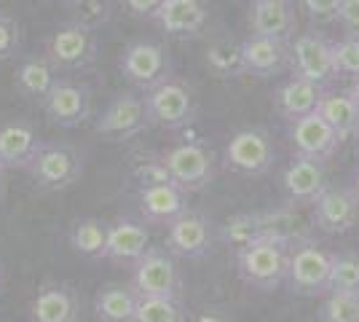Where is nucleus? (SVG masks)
<instances>
[{
  "mask_svg": "<svg viewBox=\"0 0 359 322\" xmlns=\"http://www.w3.org/2000/svg\"><path fill=\"white\" fill-rule=\"evenodd\" d=\"M164 247L175 258H188V261L204 258L212 247V220L204 213H196V210L182 213L169 226Z\"/></svg>",
  "mask_w": 359,
  "mask_h": 322,
  "instance_id": "nucleus-14",
  "label": "nucleus"
},
{
  "mask_svg": "<svg viewBox=\"0 0 359 322\" xmlns=\"http://www.w3.org/2000/svg\"><path fill=\"white\" fill-rule=\"evenodd\" d=\"M137 307H140V293L123 282H110L100 288L94 298V314L100 322H135Z\"/></svg>",
  "mask_w": 359,
  "mask_h": 322,
  "instance_id": "nucleus-27",
  "label": "nucleus"
},
{
  "mask_svg": "<svg viewBox=\"0 0 359 322\" xmlns=\"http://www.w3.org/2000/svg\"><path fill=\"white\" fill-rule=\"evenodd\" d=\"M57 73H60V70L46 60V54H32V57L19 62V67H16V73H14L16 92L22 94V97H27L30 102L43 105V100L51 94V89H54L57 81H60Z\"/></svg>",
  "mask_w": 359,
  "mask_h": 322,
  "instance_id": "nucleus-25",
  "label": "nucleus"
},
{
  "mask_svg": "<svg viewBox=\"0 0 359 322\" xmlns=\"http://www.w3.org/2000/svg\"><path fill=\"white\" fill-rule=\"evenodd\" d=\"M150 247V231L145 220L137 217H118L110 223V236H107V255L105 261L121 263V266H135Z\"/></svg>",
  "mask_w": 359,
  "mask_h": 322,
  "instance_id": "nucleus-24",
  "label": "nucleus"
},
{
  "mask_svg": "<svg viewBox=\"0 0 359 322\" xmlns=\"http://www.w3.org/2000/svg\"><path fill=\"white\" fill-rule=\"evenodd\" d=\"M153 22L175 38H198L210 25L207 0H164Z\"/></svg>",
  "mask_w": 359,
  "mask_h": 322,
  "instance_id": "nucleus-20",
  "label": "nucleus"
},
{
  "mask_svg": "<svg viewBox=\"0 0 359 322\" xmlns=\"http://www.w3.org/2000/svg\"><path fill=\"white\" fill-rule=\"evenodd\" d=\"M282 185L292 204H314L327 188V167L319 159L295 156L282 175Z\"/></svg>",
  "mask_w": 359,
  "mask_h": 322,
  "instance_id": "nucleus-21",
  "label": "nucleus"
},
{
  "mask_svg": "<svg viewBox=\"0 0 359 322\" xmlns=\"http://www.w3.org/2000/svg\"><path fill=\"white\" fill-rule=\"evenodd\" d=\"M121 76L140 92H153L172 78V57L156 41H135L123 48L118 60Z\"/></svg>",
  "mask_w": 359,
  "mask_h": 322,
  "instance_id": "nucleus-8",
  "label": "nucleus"
},
{
  "mask_svg": "<svg viewBox=\"0 0 359 322\" xmlns=\"http://www.w3.org/2000/svg\"><path fill=\"white\" fill-rule=\"evenodd\" d=\"M43 140L38 137L35 126L22 119L0 123V167L3 169H27Z\"/></svg>",
  "mask_w": 359,
  "mask_h": 322,
  "instance_id": "nucleus-22",
  "label": "nucleus"
},
{
  "mask_svg": "<svg viewBox=\"0 0 359 322\" xmlns=\"http://www.w3.org/2000/svg\"><path fill=\"white\" fill-rule=\"evenodd\" d=\"M107 236H110V223L100 217H78L67 231L70 247L89 261H105Z\"/></svg>",
  "mask_w": 359,
  "mask_h": 322,
  "instance_id": "nucleus-29",
  "label": "nucleus"
},
{
  "mask_svg": "<svg viewBox=\"0 0 359 322\" xmlns=\"http://www.w3.org/2000/svg\"><path fill=\"white\" fill-rule=\"evenodd\" d=\"M330 293L359 295V255L357 253H332Z\"/></svg>",
  "mask_w": 359,
  "mask_h": 322,
  "instance_id": "nucleus-31",
  "label": "nucleus"
},
{
  "mask_svg": "<svg viewBox=\"0 0 359 322\" xmlns=\"http://www.w3.org/2000/svg\"><path fill=\"white\" fill-rule=\"evenodd\" d=\"M191 322H233L228 314H223V311H215V309H207V311H201L196 320Z\"/></svg>",
  "mask_w": 359,
  "mask_h": 322,
  "instance_id": "nucleus-42",
  "label": "nucleus"
},
{
  "mask_svg": "<svg viewBox=\"0 0 359 322\" xmlns=\"http://www.w3.org/2000/svg\"><path fill=\"white\" fill-rule=\"evenodd\" d=\"M247 27H250V35L292 41L295 27H298L295 3L292 0H255L250 3Z\"/></svg>",
  "mask_w": 359,
  "mask_h": 322,
  "instance_id": "nucleus-18",
  "label": "nucleus"
},
{
  "mask_svg": "<svg viewBox=\"0 0 359 322\" xmlns=\"http://www.w3.org/2000/svg\"><path fill=\"white\" fill-rule=\"evenodd\" d=\"M3 172H6V169L0 167V199H3V191H6V177H3Z\"/></svg>",
  "mask_w": 359,
  "mask_h": 322,
  "instance_id": "nucleus-46",
  "label": "nucleus"
},
{
  "mask_svg": "<svg viewBox=\"0 0 359 322\" xmlns=\"http://www.w3.org/2000/svg\"><path fill=\"white\" fill-rule=\"evenodd\" d=\"M22 48V27L11 14L0 11V62L14 60Z\"/></svg>",
  "mask_w": 359,
  "mask_h": 322,
  "instance_id": "nucleus-37",
  "label": "nucleus"
},
{
  "mask_svg": "<svg viewBox=\"0 0 359 322\" xmlns=\"http://www.w3.org/2000/svg\"><path fill=\"white\" fill-rule=\"evenodd\" d=\"M161 3L164 0H123L126 11L132 16H137V19H153V16L158 14Z\"/></svg>",
  "mask_w": 359,
  "mask_h": 322,
  "instance_id": "nucleus-41",
  "label": "nucleus"
},
{
  "mask_svg": "<svg viewBox=\"0 0 359 322\" xmlns=\"http://www.w3.org/2000/svg\"><path fill=\"white\" fill-rule=\"evenodd\" d=\"M241 62H244V76H255V78L282 76V73L290 70V62H292L290 41L250 35V38L241 41Z\"/></svg>",
  "mask_w": 359,
  "mask_h": 322,
  "instance_id": "nucleus-16",
  "label": "nucleus"
},
{
  "mask_svg": "<svg viewBox=\"0 0 359 322\" xmlns=\"http://www.w3.org/2000/svg\"><path fill=\"white\" fill-rule=\"evenodd\" d=\"M137 204L145 223L169 229L180 215L188 213V194L175 183L145 185L137 191Z\"/></svg>",
  "mask_w": 359,
  "mask_h": 322,
  "instance_id": "nucleus-19",
  "label": "nucleus"
},
{
  "mask_svg": "<svg viewBox=\"0 0 359 322\" xmlns=\"http://www.w3.org/2000/svg\"><path fill=\"white\" fill-rule=\"evenodd\" d=\"M322 322H359V295L351 293H327L319 309Z\"/></svg>",
  "mask_w": 359,
  "mask_h": 322,
  "instance_id": "nucleus-35",
  "label": "nucleus"
},
{
  "mask_svg": "<svg viewBox=\"0 0 359 322\" xmlns=\"http://www.w3.org/2000/svg\"><path fill=\"white\" fill-rule=\"evenodd\" d=\"M311 220H314V229L332 234V236L348 234L359 220V201L354 191L327 185L319 194V199L311 204Z\"/></svg>",
  "mask_w": 359,
  "mask_h": 322,
  "instance_id": "nucleus-13",
  "label": "nucleus"
},
{
  "mask_svg": "<svg viewBox=\"0 0 359 322\" xmlns=\"http://www.w3.org/2000/svg\"><path fill=\"white\" fill-rule=\"evenodd\" d=\"M273 164H276V145L271 140L269 129H263V126L239 129L225 145L223 167L236 172V175L260 177Z\"/></svg>",
  "mask_w": 359,
  "mask_h": 322,
  "instance_id": "nucleus-5",
  "label": "nucleus"
},
{
  "mask_svg": "<svg viewBox=\"0 0 359 322\" xmlns=\"http://www.w3.org/2000/svg\"><path fill=\"white\" fill-rule=\"evenodd\" d=\"M322 94H325L322 86H316V83L306 81V78L292 76L290 81H285L279 86V92L273 97V105H276V113L282 119L292 123L303 119V116H309V113H316Z\"/></svg>",
  "mask_w": 359,
  "mask_h": 322,
  "instance_id": "nucleus-26",
  "label": "nucleus"
},
{
  "mask_svg": "<svg viewBox=\"0 0 359 322\" xmlns=\"http://www.w3.org/2000/svg\"><path fill=\"white\" fill-rule=\"evenodd\" d=\"M330 269H332V253L325 247H319L311 239L306 245L292 247L290 253V274L287 285L292 293L316 298V295H327L330 293Z\"/></svg>",
  "mask_w": 359,
  "mask_h": 322,
  "instance_id": "nucleus-10",
  "label": "nucleus"
},
{
  "mask_svg": "<svg viewBox=\"0 0 359 322\" xmlns=\"http://www.w3.org/2000/svg\"><path fill=\"white\" fill-rule=\"evenodd\" d=\"M351 191H354V196H357V201H359V172L354 175V183H351Z\"/></svg>",
  "mask_w": 359,
  "mask_h": 322,
  "instance_id": "nucleus-44",
  "label": "nucleus"
},
{
  "mask_svg": "<svg viewBox=\"0 0 359 322\" xmlns=\"http://www.w3.org/2000/svg\"><path fill=\"white\" fill-rule=\"evenodd\" d=\"M91 86L73 78H60L51 94L43 100V113L48 123L62 129H75L91 119Z\"/></svg>",
  "mask_w": 359,
  "mask_h": 322,
  "instance_id": "nucleus-12",
  "label": "nucleus"
},
{
  "mask_svg": "<svg viewBox=\"0 0 359 322\" xmlns=\"http://www.w3.org/2000/svg\"><path fill=\"white\" fill-rule=\"evenodd\" d=\"M257 236H260V213L231 215L220 226V239H223L225 245L233 247V250H241V247L250 245Z\"/></svg>",
  "mask_w": 359,
  "mask_h": 322,
  "instance_id": "nucleus-32",
  "label": "nucleus"
},
{
  "mask_svg": "<svg viewBox=\"0 0 359 322\" xmlns=\"http://www.w3.org/2000/svg\"><path fill=\"white\" fill-rule=\"evenodd\" d=\"M132 288L140 298H180L182 274L177 258L166 247H148V253L132 266Z\"/></svg>",
  "mask_w": 359,
  "mask_h": 322,
  "instance_id": "nucleus-4",
  "label": "nucleus"
},
{
  "mask_svg": "<svg viewBox=\"0 0 359 322\" xmlns=\"http://www.w3.org/2000/svg\"><path fill=\"white\" fill-rule=\"evenodd\" d=\"M311 22H335L344 0H298Z\"/></svg>",
  "mask_w": 359,
  "mask_h": 322,
  "instance_id": "nucleus-39",
  "label": "nucleus"
},
{
  "mask_svg": "<svg viewBox=\"0 0 359 322\" xmlns=\"http://www.w3.org/2000/svg\"><path fill=\"white\" fill-rule=\"evenodd\" d=\"M338 22L344 25V30L348 35H359V0H344L341 3Z\"/></svg>",
  "mask_w": 359,
  "mask_h": 322,
  "instance_id": "nucleus-40",
  "label": "nucleus"
},
{
  "mask_svg": "<svg viewBox=\"0 0 359 322\" xmlns=\"http://www.w3.org/2000/svg\"><path fill=\"white\" fill-rule=\"evenodd\" d=\"M46 60L51 62L60 73H78L97 62L100 54V35L94 27H86L81 22H65L62 27L51 32L46 41Z\"/></svg>",
  "mask_w": 359,
  "mask_h": 322,
  "instance_id": "nucleus-2",
  "label": "nucleus"
},
{
  "mask_svg": "<svg viewBox=\"0 0 359 322\" xmlns=\"http://www.w3.org/2000/svg\"><path fill=\"white\" fill-rule=\"evenodd\" d=\"M27 172L43 191H67L83 175V156L70 142H43Z\"/></svg>",
  "mask_w": 359,
  "mask_h": 322,
  "instance_id": "nucleus-3",
  "label": "nucleus"
},
{
  "mask_svg": "<svg viewBox=\"0 0 359 322\" xmlns=\"http://www.w3.org/2000/svg\"><path fill=\"white\" fill-rule=\"evenodd\" d=\"M290 51H292V62H290L292 76L306 78L322 89H327L338 78L335 76V60H332V43L322 32H300L295 41H290Z\"/></svg>",
  "mask_w": 359,
  "mask_h": 322,
  "instance_id": "nucleus-11",
  "label": "nucleus"
},
{
  "mask_svg": "<svg viewBox=\"0 0 359 322\" xmlns=\"http://www.w3.org/2000/svg\"><path fill=\"white\" fill-rule=\"evenodd\" d=\"M207 67L217 78H239L244 76V62H241V43L233 38H215L207 46Z\"/></svg>",
  "mask_w": 359,
  "mask_h": 322,
  "instance_id": "nucleus-30",
  "label": "nucleus"
},
{
  "mask_svg": "<svg viewBox=\"0 0 359 322\" xmlns=\"http://www.w3.org/2000/svg\"><path fill=\"white\" fill-rule=\"evenodd\" d=\"M169 180L182 188L185 194L204 191L215 180V154L204 142L191 140V142H180L175 148H169L161 154Z\"/></svg>",
  "mask_w": 359,
  "mask_h": 322,
  "instance_id": "nucleus-6",
  "label": "nucleus"
},
{
  "mask_svg": "<svg viewBox=\"0 0 359 322\" xmlns=\"http://www.w3.org/2000/svg\"><path fill=\"white\" fill-rule=\"evenodd\" d=\"M348 94L357 100V105H359V78H354V83H351V89H348Z\"/></svg>",
  "mask_w": 359,
  "mask_h": 322,
  "instance_id": "nucleus-43",
  "label": "nucleus"
},
{
  "mask_svg": "<svg viewBox=\"0 0 359 322\" xmlns=\"http://www.w3.org/2000/svg\"><path fill=\"white\" fill-rule=\"evenodd\" d=\"M135 322H188L180 298H140Z\"/></svg>",
  "mask_w": 359,
  "mask_h": 322,
  "instance_id": "nucleus-33",
  "label": "nucleus"
},
{
  "mask_svg": "<svg viewBox=\"0 0 359 322\" xmlns=\"http://www.w3.org/2000/svg\"><path fill=\"white\" fill-rule=\"evenodd\" d=\"M290 142L295 148V156H309L319 161L332 159L341 148V137L319 113H309L290 123Z\"/></svg>",
  "mask_w": 359,
  "mask_h": 322,
  "instance_id": "nucleus-17",
  "label": "nucleus"
},
{
  "mask_svg": "<svg viewBox=\"0 0 359 322\" xmlns=\"http://www.w3.org/2000/svg\"><path fill=\"white\" fill-rule=\"evenodd\" d=\"M260 236L276 239L287 247L306 245L314 239V220H309L298 207L290 201L269 213H260Z\"/></svg>",
  "mask_w": 359,
  "mask_h": 322,
  "instance_id": "nucleus-23",
  "label": "nucleus"
},
{
  "mask_svg": "<svg viewBox=\"0 0 359 322\" xmlns=\"http://www.w3.org/2000/svg\"><path fill=\"white\" fill-rule=\"evenodd\" d=\"M150 126L148 102L135 92L118 94L110 105L94 119V132L107 142H123L142 135Z\"/></svg>",
  "mask_w": 359,
  "mask_h": 322,
  "instance_id": "nucleus-9",
  "label": "nucleus"
},
{
  "mask_svg": "<svg viewBox=\"0 0 359 322\" xmlns=\"http://www.w3.org/2000/svg\"><path fill=\"white\" fill-rule=\"evenodd\" d=\"M132 177L137 180L140 188H145V185H158V183H172L164 161H161V156H150V159L137 161L135 169H132Z\"/></svg>",
  "mask_w": 359,
  "mask_h": 322,
  "instance_id": "nucleus-38",
  "label": "nucleus"
},
{
  "mask_svg": "<svg viewBox=\"0 0 359 322\" xmlns=\"http://www.w3.org/2000/svg\"><path fill=\"white\" fill-rule=\"evenodd\" d=\"M6 288V269H3V263H0V293Z\"/></svg>",
  "mask_w": 359,
  "mask_h": 322,
  "instance_id": "nucleus-45",
  "label": "nucleus"
},
{
  "mask_svg": "<svg viewBox=\"0 0 359 322\" xmlns=\"http://www.w3.org/2000/svg\"><path fill=\"white\" fill-rule=\"evenodd\" d=\"M145 102H148L150 123L166 132H177V129H185L188 123H194L196 110H198L194 89L182 78L175 76L145 94Z\"/></svg>",
  "mask_w": 359,
  "mask_h": 322,
  "instance_id": "nucleus-7",
  "label": "nucleus"
},
{
  "mask_svg": "<svg viewBox=\"0 0 359 322\" xmlns=\"http://www.w3.org/2000/svg\"><path fill=\"white\" fill-rule=\"evenodd\" d=\"M81 295L70 282L46 279L30 301V322H78Z\"/></svg>",
  "mask_w": 359,
  "mask_h": 322,
  "instance_id": "nucleus-15",
  "label": "nucleus"
},
{
  "mask_svg": "<svg viewBox=\"0 0 359 322\" xmlns=\"http://www.w3.org/2000/svg\"><path fill=\"white\" fill-rule=\"evenodd\" d=\"M62 6L73 14V22L100 30L113 16V0H62Z\"/></svg>",
  "mask_w": 359,
  "mask_h": 322,
  "instance_id": "nucleus-34",
  "label": "nucleus"
},
{
  "mask_svg": "<svg viewBox=\"0 0 359 322\" xmlns=\"http://www.w3.org/2000/svg\"><path fill=\"white\" fill-rule=\"evenodd\" d=\"M250 3H255V0H250Z\"/></svg>",
  "mask_w": 359,
  "mask_h": 322,
  "instance_id": "nucleus-47",
  "label": "nucleus"
},
{
  "mask_svg": "<svg viewBox=\"0 0 359 322\" xmlns=\"http://www.w3.org/2000/svg\"><path fill=\"white\" fill-rule=\"evenodd\" d=\"M332 60L338 78H359V35H346L344 41L332 43Z\"/></svg>",
  "mask_w": 359,
  "mask_h": 322,
  "instance_id": "nucleus-36",
  "label": "nucleus"
},
{
  "mask_svg": "<svg viewBox=\"0 0 359 322\" xmlns=\"http://www.w3.org/2000/svg\"><path fill=\"white\" fill-rule=\"evenodd\" d=\"M290 253L292 247L269 236L252 239L250 245L236 250V271L241 282L263 293L276 290L282 282H287V274H290Z\"/></svg>",
  "mask_w": 359,
  "mask_h": 322,
  "instance_id": "nucleus-1",
  "label": "nucleus"
},
{
  "mask_svg": "<svg viewBox=\"0 0 359 322\" xmlns=\"http://www.w3.org/2000/svg\"><path fill=\"white\" fill-rule=\"evenodd\" d=\"M316 113L335 129L341 142L359 135V105L348 92H330V89H325Z\"/></svg>",
  "mask_w": 359,
  "mask_h": 322,
  "instance_id": "nucleus-28",
  "label": "nucleus"
}]
</instances>
